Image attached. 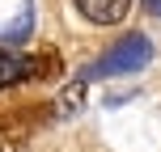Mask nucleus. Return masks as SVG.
Listing matches in <instances>:
<instances>
[{"mask_svg":"<svg viewBox=\"0 0 161 152\" xmlns=\"http://www.w3.org/2000/svg\"><path fill=\"white\" fill-rule=\"evenodd\" d=\"M72 4L80 8V17L93 25H119L123 17H127L131 0H72Z\"/></svg>","mask_w":161,"mask_h":152,"instance_id":"nucleus-2","label":"nucleus"},{"mask_svg":"<svg viewBox=\"0 0 161 152\" xmlns=\"http://www.w3.org/2000/svg\"><path fill=\"white\" fill-rule=\"evenodd\" d=\"M144 8H148V13H157V17H161V0H144Z\"/></svg>","mask_w":161,"mask_h":152,"instance_id":"nucleus-4","label":"nucleus"},{"mask_svg":"<svg viewBox=\"0 0 161 152\" xmlns=\"http://www.w3.org/2000/svg\"><path fill=\"white\" fill-rule=\"evenodd\" d=\"M30 68H34V64H25V59H17V55H8V51H0V85H13V80L30 76Z\"/></svg>","mask_w":161,"mask_h":152,"instance_id":"nucleus-3","label":"nucleus"},{"mask_svg":"<svg viewBox=\"0 0 161 152\" xmlns=\"http://www.w3.org/2000/svg\"><path fill=\"white\" fill-rule=\"evenodd\" d=\"M148 59H153V42H148L144 34H127V38H119L102 59H97V64H89V68H85V80L131 76V72H140Z\"/></svg>","mask_w":161,"mask_h":152,"instance_id":"nucleus-1","label":"nucleus"}]
</instances>
